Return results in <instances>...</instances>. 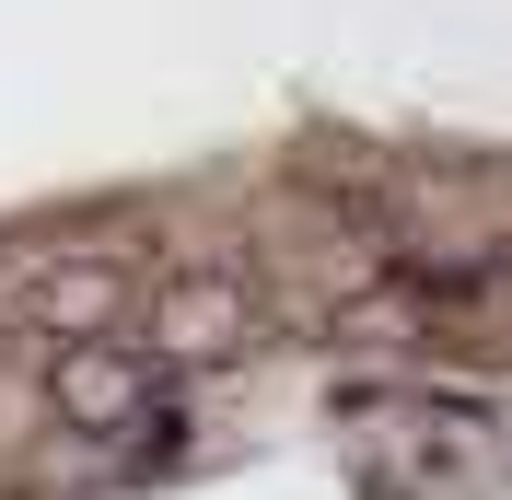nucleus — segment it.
Instances as JSON below:
<instances>
[{
    "instance_id": "nucleus-1",
    "label": "nucleus",
    "mask_w": 512,
    "mask_h": 500,
    "mask_svg": "<svg viewBox=\"0 0 512 500\" xmlns=\"http://www.w3.org/2000/svg\"><path fill=\"white\" fill-rule=\"evenodd\" d=\"M268 326V280L245 256H187L140 291V349H152L163 384H198V373H233Z\"/></svg>"
},
{
    "instance_id": "nucleus-2",
    "label": "nucleus",
    "mask_w": 512,
    "mask_h": 500,
    "mask_svg": "<svg viewBox=\"0 0 512 500\" xmlns=\"http://www.w3.org/2000/svg\"><path fill=\"white\" fill-rule=\"evenodd\" d=\"M0 314H24L35 349L128 338V314H140V268H128L117 245H59V256H35L24 280H12V303H0Z\"/></svg>"
},
{
    "instance_id": "nucleus-3",
    "label": "nucleus",
    "mask_w": 512,
    "mask_h": 500,
    "mask_svg": "<svg viewBox=\"0 0 512 500\" xmlns=\"http://www.w3.org/2000/svg\"><path fill=\"white\" fill-rule=\"evenodd\" d=\"M163 373L140 338H94V349H47V419L82 442H128L140 419H152Z\"/></svg>"
},
{
    "instance_id": "nucleus-4",
    "label": "nucleus",
    "mask_w": 512,
    "mask_h": 500,
    "mask_svg": "<svg viewBox=\"0 0 512 500\" xmlns=\"http://www.w3.org/2000/svg\"><path fill=\"white\" fill-rule=\"evenodd\" d=\"M291 187H315V198H350V221H373L384 233V210H396V152L384 140H361V128H338V140H291Z\"/></svg>"
},
{
    "instance_id": "nucleus-5",
    "label": "nucleus",
    "mask_w": 512,
    "mask_h": 500,
    "mask_svg": "<svg viewBox=\"0 0 512 500\" xmlns=\"http://www.w3.org/2000/svg\"><path fill=\"white\" fill-rule=\"evenodd\" d=\"M501 291H512V268H501Z\"/></svg>"
},
{
    "instance_id": "nucleus-6",
    "label": "nucleus",
    "mask_w": 512,
    "mask_h": 500,
    "mask_svg": "<svg viewBox=\"0 0 512 500\" xmlns=\"http://www.w3.org/2000/svg\"><path fill=\"white\" fill-rule=\"evenodd\" d=\"M0 500H12V489H0Z\"/></svg>"
}]
</instances>
